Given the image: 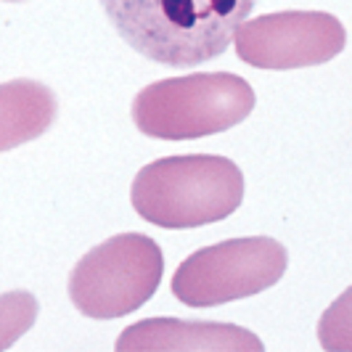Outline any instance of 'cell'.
I'll return each instance as SVG.
<instances>
[{
  "instance_id": "cell-1",
  "label": "cell",
  "mask_w": 352,
  "mask_h": 352,
  "mask_svg": "<svg viewBox=\"0 0 352 352\" xmlns=\"http://www.w3.org/2000/svg\"><path fill=\"white\" fill-rule=\"evenodd\" d=\"M257 0H101L124 43L164 67L223 56Z\"/></svg>"
},
{
  "instance_id": "cell-8",
  "label": "cell",
  "mask_w": 352,
  "mask_h": 352,
  "mask_svg": "<svg viewBox=\"0 0 352 352\" xmlns=\"http://www.w3.org/2000/svg\"><path fill=\"white\" fill-rule=\"evenodd\" d=\"M58 114L56 93L35 80L0 82V151L16 148L51 130Z\"/></svg>"
},
{
  "instance_id": "cell-10",
  "label": "cell",
  "mask_w": 352,
  "mask_h": 352,
  "mask_svg": "<svg viewBox=\"0 0 352 352\" xmlns=\"http://www.w3.org/2000/svg\"><path fill=\"white\" fill-rule=\"evenodd\" d=\"M318 342L329 352H352V286L320 316Z\"/></svg>"
},
{
  "instance_id": "cell-6",
  "label": "cell",
  "mask_w": 352,
  "mask_h": 352,
  "mask_svg": "<svg viewBox=\"0 0 352 352\" xmlns=\"http://www.w3.org/2000/svg\"><path fill=\"white\" fill-rule=\"evenodd\" d=\"M347 32L326 11H278L244 21L236 35V56L257 69L318 67L344 51Z\"/></svg>"
},
{
  "instance_id": "cell-2",
  "label": "cell",
  "mask_w": 352,
  "mask_h": 352,
  "mask_svg": "<svg viewBox=\"0 0 352 352\" xmlns=\"http://www.w3.org/2000/svg\"><path fill=\"white\" fill-rule=\"evenodd\" d=\"M244 175L236 162L214 154L164 157L133 180L130 201L146 223L183 230L220 223L241 207Z\"/></svg>"
},
{
  "instance_id": "cell-3",
  "label": "cell",
  "mask_w": 352,
  "mask_h": 352,
  "mask_svg": "<svg viewBox=\"0 0 352 352\" xmlns=\"http://www.w3.org/2000/svg\"><path fill=\"white\" fill-rule=\"evenodd\" d=\"M254 90L233 72H199L151 82L133 101V122L148 138L194 141L244 122Z\"/></svg>"
},
{
  "instance_id": "cell-9",
  "label": "cell",
  "mask_w": 352,
  "mask_h": 352,
  "mask_svg": "<svg viewBox=\"0 0 352 352\" xmlns=\"http://www.w3.org/2000/svg\"><path fill=\"white\" fill-rule=\"evenodd\" d=\"M40 305L30 292H8L0 294V350L16 344L37 320Z\"/></svg>"
},
{
  "instance_id": "cell-5",
  "label": "cell",
  "mask_w": 352,
  "mask_h": 352,
  "mask_svg": "<svg viewBox=\"0 0 352 352\" xmlns=\"http://www.w3.org/2000/svg\"><path fill=\"white\" fill-rule=\"evenodd\" d=\"M289 252L270 236L230 239L194 252L177 265L173 294L188 307H214L254 297L286 273Z\"/></svg>"
},
{
  "instance_id": "cell-11",
  "label": "cell",
  "mask_w": 352,
  "mask_h": 352,
  "mask_svg": "<svg viewBox=\"0 0 352 352\" xmlns=\"http://www.w3.org/2000/svg\"><path fill=\"white\" fill-rule=\"evenodd\" d=\"M11 3H19V0H11Z\"/></svg>"
},
{
  "instance_id": "cell-4",
  "label": "cell",
  "mask_w": 352,
  "mask_h": 352,
  "mask_svg": "<svg viewBox=\"0 0 352 352\" xmlns=\"http://www.w3.org/2000/svg\"><path fill=\"white\" fill-rule=\"evenodd\" d=\"M164 257L154 239L120 233L93 247L69 276L72 305L88 318L109 320L135 313L157 294Z\"/></svg>"
},
{
  "instance_id": "cell-7",
  "label": "cell",
  "mask_w": 352,
  "mask_h": 352,
  "mask_svg": "<svg viewBox=\"0 0 352 352\" xmlns=\"http://www.w3.org/2000/svg\"><path fill=\"white\" fill-rule=\"evenodd\" d=\"M120 352H263L257 336L233 326L212 320H177L148 318L127 326L117 339Z\"/></svg>"
}]
</instances>
